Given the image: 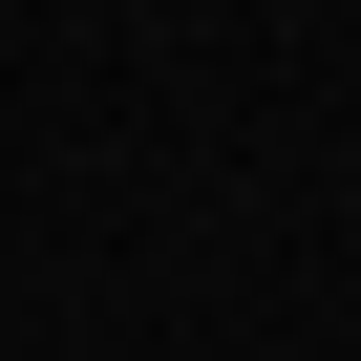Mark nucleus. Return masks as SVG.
Instances as JSON below:
<instances>
[]
</instances>
